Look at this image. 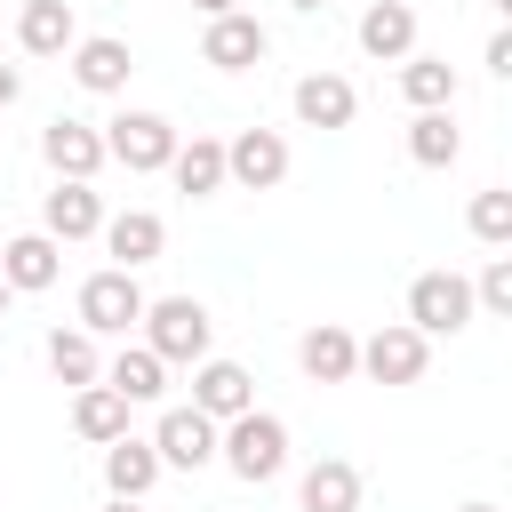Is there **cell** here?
<instances>
[{"mask_svg":"<svg viewBox=\"0 0 512 512\" xmlns=\"http://www.w3.org/2000/svg\"><path fill=\"white\" fill-rule=\"evenodd\" d=\"M96 136H104V160L128 168V176H160V168L176 160V144H184L176 120H160V112H112Z\"/></svg>","mask_w":512,"mask_h":512,"instance_id":"3","label":"cell"},{"mask_svg":"<svg viewBox=\"0 0 512 512\" xmlns=\"http://www.w3.org/2000/svg\"><path fill=\"white\" fill-rule=\"evenodd\" d=\"M288 104H296V120H304V128H352L360 88H352L344 72H304V80L288 88Z\"/></svg>","mask_w":512,"mask_h":512,"instance_id":"18","label":"cell"},{"mask_svg":"<svg viewBox=\"0 0 512 512\" xmlns=\"http://www.w3.org/2000/svg\"><path fill=\"white\" fill-rule=\"evenodd\" d=\"M72 40H80L72 0H24L16 8V48L24 56H72Z\"/></svg>","mask_w":512,"mask_h":512,"instance_id":"19","label":"cell"},{"mask_svg":"<svg viewBox=\"0 0 512 512\" xmlns=\"http://www.w3.org/2000/svg\"><path fill=\"white\" fill-rule=\"evenodd\" d=\"M464 224H472V240H480V248H512V192H504V184H488V192H472V208H464Z\"/></svg>","mask_w":512,"mask_h":512,"instance_id":"28","label":"cell"},{"mask_svg":"<svg viewBox=\"0 0 512 512\" xmlns=\"http://www.w3.org/2000/svg\"><path fill=\"white\" fill-rule=\"evenodd\" d=\"M168 176H176V192H184V200H208V192H224V136H192V144H176Z\"/></svg>","mask_w":512,"mask_h":512,"instance_id":"24","label":"cell"},{"mask_svg":"<svg viewBox=\"0 0 512 512\" xmlns=\"http://www.w3.org/2000/svg\"><path fill=\"white\" fill-rule=\"evenodd\" d=\"M296 368H304V384H352L360 376V336L344 320H312L296 336Z\"/></svg>","mask_w":512,"mask_h":512,"instance_id":"11","label":"cell"},{"mask_svg":"<svg viewBox=\"0 0 512 512\" xmlns=\"http://www.w3.org/2000/svg\"><path fill=\"white\" fill-rule=\"evenodd\" d=\"M104 256L120 264V272H144V264H160V248H168V224L152 216V208H120V216H104Z\"/></svg>","mask_w":512,"mask_h":512,"instance_id":"15","label":"cell"},{"mask_svg":"<svg viewBox=\"0 0 512 512\" xmlns=\"http://www.w3.org/2000/svg\"><path fill=\"white\" fill-rule=\"evenodd\" d=\"M400 96L416 104V112H456V64L448 56H400Z\"/></svg>","mask_w":512,"mask_h":512,"instance_id":"22","label":"cell"},{"mask_svg":"<svg viewBox=\"0 0 512 512\" xmlns=\"http://www.w3.org/2000/svg\"><path fill=\"white\" fill-rule=\"evenodd\" d=\"M288 8H304V16H312V8H328V0H288Z\"/></svg>","mask_w":512,"mask_h":512,"instance_id":"33","label":"cell"},{"mask_svg":"<svg viewBox=\"0 0 512 512\" xmlns=\"http://www.w3.org/2000/svg\"><path fill=\"white\" fill-rule=\"evenodd\" d=\"M360 464L352 456H320L296 472V512H360Z\"/></svg>","mask_w":512,"mask_h":512,"instance_id":"17","label":"cell"},{"mask_svg":"<svg viewBox=\"0 0 512 512\" xmlns=\"http://www.w3.org/2000/svg\"><path fill=\"white\" fill-rule=\"evenodd\" d=\"M0 280H8V296H40V288L64 280V248H56L48 232H16V240L0 248Z\"/></svg>","mask_w":512,"mask_h":512,"instance_id":"16","label":"cell"},{"mask_svg":"<svg viewBox=\"0 0 512 512\" xmlns=\"http://www.w3.org/2000/svg\"><path fill=\"white\" fill-rule=\"evenodd\" d=\"M424 368H432V344L408 320H384L376 336H360V376L368 384H424Z\"/></svg>","mask_w":512,"mask_h":512,"instance_id":"6","label":"cell"},{"mask_svg":"<svg viewBox=\"0 0 512 512\" xmlns=\"http://www.w3.org/2000/svg\"><path fill=\"white\" fill-rule=\"evenodd\" d=\"M40 160H48L64 184H96V168H112V160H104V136H96L88 120H72V112H56V120L40 128Z\"/></svg>","mask_w":512,"mask_h":512,"instance_id":"9","label":"cell"},{"mask_svg":"<svg viewBox=\"0 0 512 512\" xmlns=\"http://www.w3.org/2000/svg\"><path fill=\"white\" fill-rule=\"evenodd\" d=\"M480 64H488L496 80H512V32H488V48H480Z\"/></svg>","mask_w":512,"mask_h":512,"instance_id":"30","label":"cell"},{"mask_svg":"<svg viewBox=\"0 0 512 512\" xmlns=\"http://www.w3.org/2000/svg\"><path fill=\"white\" fill-rule=\"evenodd\" d=\"M8 304H16V296H8V280H0V320H8Z\"/></svg>","mask_w":512,"mask_h":512,"instance_id":"34","label":"cell"},{"mask_svg":"<svg viewBox=\"0 0 512 512\" xmlns=\"http://www.w3.org/2000/svg\"><path fill=\"white\" fill-rule=\"evenodd\" d=\"M64 64H72V80H80L88 96H120V88H128V72H136V48H128L120 32H80Z\"/></svg>","mask_w":512,"mask_h":512,"instance_id":"13","label":"cell"},{"mask_svg":"<svg viewBox=\"0 0 512 512\" xmlns=\"http://www.w3.org/2000/svg\"><path fill=\"white\" fill-rule=\"evenodd\" d=\"M216 464H224L232 480H248V488L280 480V472H288V424H280L272 408H248V416L216 424Z\"/></svg>","mask_w":512,"mask_h":512,"instance_id":"2","label":"cell"},{"mask_svg":"<svg viewBox=\"0 0 512 512\" xmlns=\"http://www.w3.org/2000/svg\"><path fill=\"white\" fill-rule=\"evenodd\" d=\"M104 512H144V504H120V496H112V504H104Z\"/></svg>","mask_w":512,"mask_h":512,"instance_id":"35","label":"cell"},{"mask_svg":"<svg viewBox=\"0 0 512 512\" xmlns=\"http://www.w3.org/2000/svg\"><path fill=\"white\" fill-rule=\"evenodd\" d=\"M104 488H112L120 504H144V496L160 488V456H152V440L120 432V440L104 448Z\"/></svg>","mask_w":512,"mask_h":512,"instance_id":"21","label":"cell"},{"mask_svg":"<svg viewBox=\"0 0 512 512\" xmlns=\"http://www.w3.org/2000/svg\"><path fill=\"white\" fill-rule=\"evenodd\" d=\"M264 56H272V32H264L248 8L208 16V32H200V64H216V72H256Z\"/></svg>","mask_w":512,"mask_h":512,"instance_id":"8","label":"cell"},{"mask_svg":"<svg viewBox=\"0 0 512 512\" xmlns=\"http://www.w3.org/2000/svg\"><path fill=\"white\" fill-rule=\"evenodd\" d=\"M192 408H200L208 424H232V416L256 408V376H248L240 360H216V352H208V360L192 368Z\"/></svg>","mask_w":512,"mask_h":512,"instance_id":"14","label":"cell"},{"mask_svg":"<svg viewBox=\"0 0 512 512\" xmlns=\"http://www.w3.org/2000/svg\"><path fill=\"white\" fill-rule=\"evenodd\" d=\"M408 160H416V168H456V160H464L456 112H416V120H408Z\"/></svg>","mask_w":512,"mask_h":512,"instance_id":"27","label":"cell"},{"mask_svg":"<svg viewBox=\"0 0 512 512\" xmlns=\"http://www.w3.org/2000/svg\"><path fill=\"white\" fill-rule=\"evenodd\" d=\"M456 512H496V504H456Z\"/></svg>","mask_w":512,"mask_h":512,"instance_id":"36","label":"cell"},{"mask_svg":"<svg viewBox=\"0 0 512 512\" xmlns=\"http://www.w3.org/2000/svg\"><path fill=\"white\" fill-rule=\"evenodd\" d=\"M40 232H48L56 248L96 240V232H104V192H96V184H64V176H56V184L40 192Z\"/></svg>","mask_w":512,"mask_h":512,"instance_id":"10","label":"cell"},{"mask_svg":"<svg viewBox=\"0 0 512 512\" xmlns=\"http://www.w3.org/2000/svg\"><path fill=\"white\" fill-rule=\"evenodd\" d=\"M104 384H112L128 408H144V400H160V392H168V368H160L144 344H120V352L104 360Z\"/></svg>","mask_w":512,"mask_h":512,"instance_id":"26","label":"cell"},{"mask_svg":"<svg viewBox=\"0 0 512 512\" xmlns=\"http://www.w3.org/2000/svg\"><path fill=\"white\" fill-rule=\"evenodd\" d=\"M408 328L432 344V336H456V328H472V280L464 272H416L408 280Z\"/></svg>","mask_w":512,"mask_h":512,"instance_id":"5","label":"cell"},{"mask_svg":"<svg viewBox=\"0 0 512 512\" xmlns=\"http://www.w3.org/2000/svg\"><path fill=\"white\" fill-rule=\"evenodd\" d=\"M472 312H512V256H488L480 264V280H472Z\"/></svg>","mask_w":512,"mask_h":512,"instance_id":"29","label":"cell"},{"mask_svg":"<svg viewBox=\"0 0 512 512\" xmlns=\"http://www.w3.org/2000/svg\"><path fill=\"white\" fill-rule=\"evenodd\" d=\"M152 456H160V472H200V464H216V424L200 408H160Z\"/></svg>","mask_w":512,"mask_h":512,"instance_id":"12","label":"cell"},{"mask_svg":"<svg viewBox=\"0 0 512 512\" xmlns=\"http://www.w3.org/2000/svg\"><path fill=\"white\" fill-rule=\"evenodd\" d=\"M144 280L136 272H120V264H104V272H88L80 280V320L72 328H88V336H128L136 320H144Z\"/></svg>","mask_w":512,"mask_h":512,"instance_id":"4","label":"cell"},{"mask_svg":"<svg viewBox=\"0 0 512 512\" xmlns=\"http://www.w3.org/2000/svg\"><path fill=\"white\" fill-rule=\"evenodd\" d=\"M360 48H368L376 64L416 56V8H408V0H368V8H360Z\"/></svg>","mask_w":512,"mask_h":512,"instance_id":"20","label":"cell"},{"mask_svg":"<svg viewBox=\"0 0 512 512\" xmlns=\"http://www.w3.org/2000/svg\"><path fill=\"white\" fill-rule=\"evenodd\" d=\"M16 96H24V72H16V64H0V112H8Z\"/></svg>","mask_w":512,"mask_h":512,"instance_id":"31","label":"cell"},{"mask_svg":"<svg viewBox=\"0 0 512 512\" xmlns=\"http://www.w3.org/2000/svg\"><path fill=\"white\" fill-rule=\"evenodd\" d=\"M40 352H48L56 384H72V392H80V384H104V352H96V336H88V328H48V344H40Z\"/></svg>","mask_w":512,"mask_h":512,"instance_id":"25","label":"cell"},{"mask_svg":"<svg viewBox=\"0 0 512 512\" xmlns=\"http://www.w3.org/2000/svg\"><path fill=\"white\" fill-rule=\"evenodd\" d=\"M224 184H240V192L288 184V136H280V128H240V136H224Z\"/></svg>","mask_w":512,"mask_h":512,"instance_id":"7","label":"cell"},{"mask_svg":"<svg viewBox=\"0 0 512 512\" xmlns=\"http://www.w3.org/2000/svg\"><path fill=\"white\" fill-rule=\"evenodd\" d=\"M192 8H200V16H232L240 0H192Z\"/></svg>","mask_w":512,"mask_h":512,"instance_id":"32","label":"cell"},{"mask_svg":"<svg viewBox=\"0 0 512 512\" xmlns=\"http://www.w3.org/2000/svg\"><path fill=\"white\" fill-rule=\"evenodd\" d=\"M136 328H144L136 344H144L160 368H200V360H208V344H216V320H208V304H200V296H152Z\"/></svg>","mask_w":512,"mask_h":512,"instance_id":"1","label":"cell"},{"mask_svg":"<svg viewBox=\"0 0 512 512\" xmlns=\"http://www.w3.org/2000/svg\"><path fill=\"white\" fill-rule=\"evenodd\" d=\"M72 432H80L88 448H112V440L128 432V400H120L112 384H80V392H72Z\"/></svg>","mask_w":512,"mask_h":512,"instance_id":"23","label":"cell"},{"mask_svg":"<svg viewBox=\"0 0 512 512\" xmlns=\"http://www.w3.org/2000/svg\"><path fill=\"white\" fill-rule=\"evenodd\" d=\"M496 8H512V0H496Z\"/></svg>","mask_w":512,"mask_h":512,"instance_id":"37","label":"cell"}]
</instances>
